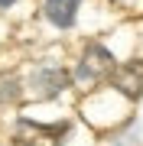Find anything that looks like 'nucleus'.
<instances>
[{
	"mask_svg": "<svg viewBox=\"0 0 143 146\" xmlns=\"http://www.w3.org/2000/svg\"><path fill=\"white\" fill-rule=\"evenodd\" d=\"M111 84L117 91L124 94V98L137 101L143 94V62H127V65H114V72L107 75Z\"/></svg>",
	"mask_w": 143,
	"mask_h": 146,
	"instance_id": "3",
	"label": "nucleus"
},
{
	"mask_svg": "<svg viewBox=\"0 0 143 146\" xmlns=\"http://www.w3.org/2000/svg\"><path fill=\"white\" fill-rule=\"evenodd\" d=\"M114 55L111 49L98 46V42H91V46L81 52V62H78V72H75V78L85 81V84H94V81H104L107 75L114 72Z\"/></svg>",
	"mask_w": 143,
	"mask_h": 146,
	"instance_id": "2",
	"label": "nucleus"
},
{
	"mask_svg": "<svg viewBox=\"0 0 143 146\" xmlns=\"http://www.w3.org/2000/svg\"><path fill=\"white\" fill-rule=\"evenodd\" d=\"M16 101L20 98V88H16V78L10 75V78H0V101Z\"/></svg>",
	"mask_w": 143,
	"mask_h": 146,
	"instance_id": "6",
	"label": "nucleus"
},
{
	"mask_svg": "<svg viewBox=\"0 0 143 146\" xmlns=\"http://www.w3.org/2000/svg\"><path fill=\"white\" fill-rule=\"evenodd\" d=\"M72 123L69 120H59V123H43V120H29L20 117L13 127V140L20 146H65Z\"/></svg>",
	"mask_w": 143,
	"mask_h": 146,
	"instance_id": "1",
	"label": "nucleus"
},
{
	"mask_svg": "<svg viewBox=\"0 0 143 146\" xmlns=\"http://www.w3.org/2000/svg\"><path fill=\"white\" fill-rule=\"evenodd\" d=\"M10 3H16V0H0V7H10Z\"/></svg>",
	"mask_w": 143,
	"mask_h": 146,
	"instance_id": "8",
	"label": "nucleus"
},
{
	"mask_svg": "<svg viewBox=\"0 0 143 146\" xmlns=\"http://www.w3.org/2000/svg\"><path fill=\"white\" fill-rule=\"evenodd\" d=\"M69 72L65 68H55V65H46V68H39L36 75H33V88H36V98H59L65 88H69Z\"/></svg>",
	"mask_w": 143,
	"mask_h": 146,
	"instance_id": "4",
	"label": "nucleus"
},
{
	"mask_svg": "<svg viewBox=\"0 0 143 146\" xmlns=\"http://www.w3.org/2000/svg\"><path fill=\"white\" fill-rule=\"evenodd\" d=\"M81 0H46V20L59 29H69L78 16Z\"/></svg>",
	"mask_w": 143,
	"mask_h": 146,
	"instance_id": "5",
	"label": "nucleus"
},
{
	"mask_svg": "<svg viewBox=\"0 0 143 146\" xmlns=\"http://www.w3.org/2000/svg\"><path fill=\"white\" fill-rule=\"evenodd\" d=\"M137 136H140V130H137V120H130V123L124 127L120 133H114V140H117V143H137Z\"/></svg>",
	"mask_w": 143,
	"mask_h": 146,
	"instance_id": "7",
	"label": "nucleus"
}]
</instances>
